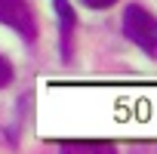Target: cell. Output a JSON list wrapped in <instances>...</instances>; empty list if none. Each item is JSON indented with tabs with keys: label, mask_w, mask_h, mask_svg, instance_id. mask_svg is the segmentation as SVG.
Here are the masks:
<instances>
[{
	"label": "cell",
	"mask_w": 157,
	"mask_h": 154,
	"mask_svg": "<svg viewBox=\"0 0 157 154\" xmlns=\"http://www.w3.org/2000/svg\"><path fill=\"white\" fill-rule=\"evenodd\" d=\"M83 3H86L90 10H108V6L117 3V0H83Z\"/></svg>",
	"instance_id": "obj_5"
},
{
	"label": "cell",
	"mask_w": 157,
	"mask_h": 154,
	"mask_svg": "<svg viewBox=\"0 0 157 154\" xmlns=\"http://www.w3.org/2000/svg\"><path fill=\"white\" fill-rule=\"evenodd\" d=\"M123 34L132 43H139L142 49H148V52L157 49V19L145 6H139V3L126 6V13H123Z\"/></svg>",
	"instance_id": "obj_1"
},
{
	"label": "cell",
	"mask_w": 157,
	"mask_h": 154,
	"mask_svg": "<svg viewBox=\"0 0 157 154\" xmlns=\"http://www.w3.org/2000/svg\"><path fill=\"white\" fill-rule=\"evenodd\" d=\"M52 6H56V16H59V28H62V49H65V59H68V37H71V31H74L77 16H74V10H71L68 0H52Z\"/></svg>",
	"instance_id": "obj_3"
},
{
	"label": "cell",
	"mask_w": 157,
	"mask_h": 154,
	"mask_svg": "<svg viewBox=\"0 0 157 154\" xmlns=\"http://www.w3.org/2000/svg\"><path fill=\"white\" fill-rule=\"evenodd\" d=\"M10 83H13V65L6 56H0V90H6Z\"/></svg>",
	"instance_id": "obj_4"
},
{
	"label": "cell",
	"mask_w": 157,
	"mask_h": 154,
	"mask_svg": "<svg viewBox=\"0 0 157 154\" xmlns=\"http://www.w3.org/2000/svg\"><path fill=\"white\" fill-rule=\"evenodd\" d=\"M0 25H10L25 40L37 37V22H34V13L25 0H0Z\"/></svg>",
	"instance_id": "obj_2"
}]
</instances>
